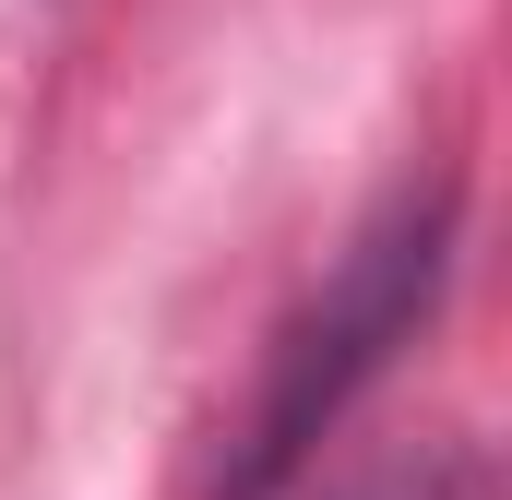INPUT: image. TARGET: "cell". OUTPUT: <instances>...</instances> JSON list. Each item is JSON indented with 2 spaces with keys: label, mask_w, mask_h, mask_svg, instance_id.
I'll use <instances>...</instances> for the list:
<instances>
[{
  "label": "cell",
  "mask_w": 512,
  "mask_h": 500,
  "mask_svg": "<svg viewBox=\"0 0 512 500\" xmlns=\"http://www.w3.org/2000/svg\"><path fill=\"white\" fill-rule=\"evenodd\" d=\"M441 274H453V191H405L382 227L358 239V262L322 286V310L286 334V358H274V393H262L251 417V465L227 477V500H262L334 417H346V393L358 381L393 370V346L429 322V298H441Z\"/></svg>",
  "instance_id": "1"
}]
</instances>
